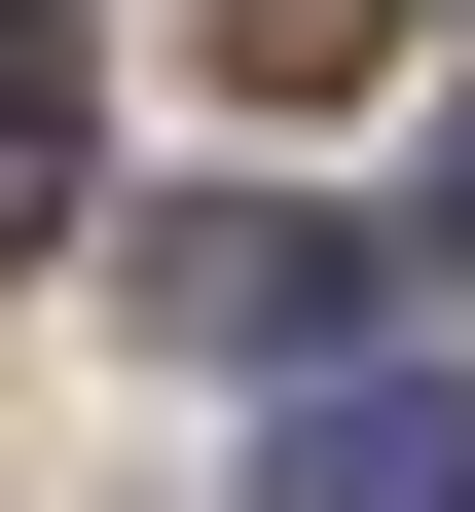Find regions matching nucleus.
<instances>
[{
  "instance_id": "f257e3e1",
  "label": "nucleus",
  "mask_w": 475,
  "mask_h": 512,
  "mask_svg": "<svg viewBox=\"0 0 475 512\" xmlns=\"http://www.w3.org/2000/svg\"><path fill=\"white\" fill-rule=\"evenodd\" d=\"M256 512H475V403H402V366H293Z\"/></svg>"
},
{
  "instance_id": "f03ea898",
  "label": "nucleus",
  "mask_w": 475,
  "mask_h": 512,
  "mask_svg": "<svg viewBox=\"0 0 475 512\" xmlns=\"http://www.w3.org/2000/svg\"><path fill=\"white\" fill-rule=\"evenodd\" d=\"M0 256H74V0H0Z\"/></svg>"
},
{
  "instance_id": "7ed1b4c3",
  "label": "nucleus",
  "mask_w": 475,
  "mask_h": 512,
  "mask_svg": "<svg viewBox=\"0 0 475 512\" xmlns=\"http://www.w3.org/2000/svg\"><path fill=\"white\" fill-rule=\"evenodd\" d=\"M439 256H475V147H439Z\"/></svg>"
}]
</instances>
